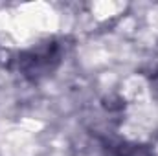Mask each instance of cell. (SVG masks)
<instances>
[{"mask_svg":"<svg viewBox=\"0 0 158 156\" xmlns=\"http://www.w3.org/2000/svg\"><path fill=\"white\" fill-rule=\"evenodd\" d=\"M63 59V42L57 39H48L24 50L17 59V66L24 79H28L30 83H40L57 72Z\"/></svg>","mask_w":158,"mask_h":156,"instance_id":"1","label":"cell"},{"mask_svg":"<svg viewBox=\"0 0 158 156\" xmlns=\"http://www.w3.org/2000/svg\"><path fill=\"white\" fill-rule=\"evenodd\" d=\"M110 156H155V151L143 143H125L119 145Z\"/></svg>","mask_w":158,"mask_h":156,"instance_id":"2","label":"cell"}]
</instances>
